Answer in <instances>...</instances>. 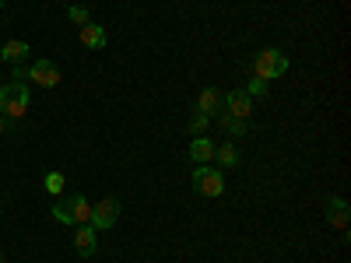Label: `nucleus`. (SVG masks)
Segmentation results:
<instances>
[{
    "mask_svg": "<svg viewBox=\"0 0 351 263\" xmlns=\"http://www.w3.org/2000/svg\"><path fill=\"white\" fill-rule=\"evenodd\" d=\"M116 221H120V200H116V197H106V200L92 203V221H88V225H92L95 231H106Z\"/></svg>",
    "mask_w": 351,
    "mask_h": 263,
    "instance_id": "obj_5",
    "label": "nucleus"
},
{
    "mask_svg": "<svg viewBox=\"0 0 351 263\" xmlns=\"http://www.w3.org/2000/svg\"><path fill=\"white\" fill-rule=\"evenodd\" d=\"M288 71V56L281 53V49H274V46H263L260 53H256V60H253V77H260V81H274V77H281Z\"/></svg>",
    "mask_w": 351,
    "mask_h": 263,
    "instance_id": "obj_3",
    "label": "nucleus"
},
{
    "mask_svg": "<svg viewBox=\"0 0 351 263\" xmlns=\"http://www.w3.org/2000/svg\"><path fill=\"white\" fill-rule=\"evenodd\" d=\"M77 231H74V249H77V256H92L95 249H99V231L92 228V225H74Z\"/></svg>",
    "mask_w": 351,
    "mask_h": 263,
    "instance_id": "obj_8",
    "label": "nucleus"
},
{
    "mask_svg": "<svg viewBox=\"0 0 351 263\" xmlns=\"http://www.w3.org/2000/svg\"><path fill=\"white\" fill-rule=\"evenodd\" d=\"M0 263H4V256H0Z\"/></svg>",
    "mask_w": 351,
    "mask_h": 263,
    "instance_id": "obj_22",
    "label": "nucleus"
},
{
    "mask_svg": "<svg viewBox=\"0 0 351 263\" xmlns=\"http://www.w3.org/2000/svg\"><path fill=\"white\" fill-rule=\"evenodd\" d=\"M106 25H99V21H88V25H81V42L88 46V49H106Z\"/></svg>",
    "mask_w": 351,
    "mask_h": 263,
    "instance_id": "obj_12",
    "label": "nucleus"
},
{
    "mask_svg": "<svg viewBox=\"0 0 351 263\" xmlns=\"http://www.w3.org/2000/svg\"><path fill=\"white\" fill-rule=\"evenodd\" d=\"M190 158L193 162H200V165H208V162H215V140L211 137H193L190 140Z\"/></svg>",
    "mask_w": 351,
    "mask_h": 263,
    "instance_id": "obj_13",
    "label": "nucleus"
},
{
    "mask_svg": "<svg viewBox=\"0 0 351 263\" xmlns=\"http://www.w3.org/2000/svg\"><path fill=\"white\" fill-rule=\"evenodd\" d=\"M348 218H351L348 200H344V197H330V200H327V221L344 231V228H348Z\"/></svg>",
    "mask_w": 351,
    "mask_h": 263,
    "instance_id": "obj_11",
    "label": "nucleus"
},
{
    "mask_svg": "<svg viewBox=\"0 0 351 263\" xmlns=\"http://www.w3.org/2000/svg\"><path fill=\"white\" fill-rule=\"evenodd\" d=\"M28 112V81H8L0 84V116L4 120H21Z\"/></svg>",
    "mask_w": 351,
    "mask_h": 263,
    "instance_id": "obj_1",
    "label": "nucleus"
},
{
    "mask_svg": "<svg viewBox=\"0 0 351 263\" xmlns=\"http://www.w3.org/2000/svg\"><path fill=\"white\" fill-rule=\"evenodd\" d=\"M67 18L81 28V25H88V8H84V4H71V8H67Z\"/></svg>",
    "mask_w": 351,
    "mask_h": 263,
    "instance_id": "obj_18",
    "label": "nucleus"
},
{
    "mask_svg": "<svg viewBox=\"0 0 351 263\" xmlns=\"http://www.w3.org/2000/svg\"><path fill=\"white\" fill-rule=\"evenodd\" d=\"M221 109L228 116H236V120H250V112H253V99L246 95V88H236V92H228Z\"/></svg>",
    "mask_w": 351,
    "mask_h": 263,
    "instance_id": "obj_6",
    "label": "nucleus"
},
{
    "mask_svg": "<svg viewBox=\"0 0 351 263\" xmlns=\"http://www.w3.org/2000/svg\"><path fill=\"white\" fill-rule=\"evenodd\" d=\"M208 123H211V116H204V112H197L193 109V116H190V134H204V130H208Z\"/></svg>",
    "mask_w": 351,
    "mask_h": 263,
    "instance_id": "obj_17",
    "label": "nucleus"
},
{
    "mask_svg": "<svg viewBox=\"0 0 351 263\" xmlns=\"http://www.w3.org/2000/svg\"><path fill=\"white\" fill-rule=\"evenodd\" d=\"M8 127H11V120H4V116H0V137L8 134Z\"/></svg>",
    "mask_w": 351,
    "mask_h": 263,
    "instance_id": "obj_20",
    "label": "nucleus"
},
{
    "mask_svg": "<svg viewBox=\"0 0 351 263\" xmlns=\"http://www.w3.org/2000/svg\"><path fill=\"white\" fill-rule=\"evenodd\" d=\"M193 186L204 193V197H221L225 193V179L215 165H197L193 168Z\"/></svg>",
    "mask_w": 351,
    "mask_h": 263,
    "instance_id": "obj_4",
    "label": "nucleus"
},
{
    "mask_svg": "<svg viewBox=\"0 0 351 263\" xmlns=\"http://www.w3.org/2000/svg\"><path fill=\"white\" fill-rule=\"evenodd\" d=\"M53 218L64 221V225H88L92 221V200H88L84 193H71L53 208Z\"/></svg>",
    "mask_w": 351,
    "mask_h": 263,
    "instance_id": "obj_2",
    "label": "nucleus"
},
{
    "mask_svg": "<svg viewBox=\"0 0 351 263\" xmlns=\"http://www.w3.org/2000/svg\"><path fill=\"white\" fill-rule=\"evenodd\" d=\"M246 95H250V99H260V95H267V81H260V77H250V88H246Z\"/></svg>",
    "mask_w": 351,
    "mask_h": 263,
    "instance_id": "obj_19",
    "label": "nucleus"
},
{
    "mask_svg": "<svg viewBox=\"0 0 351 263\" xmlns=\"http://www.w3.org/2000/svg\"><path fill=\"white\" fill-rule=\"evenodd\" d=\"M0 8H4V0H0Z\"/></svg>",
    "mask_w": 351,
    "mask_h": 263,
    "instance_id": "obj_21",
    "label": "nucleus"
},
{
    "mask_svg": "<svg viewBox=\"0 0 351 263\" xmlns=\"http://www.w3.org/2000/svg\"><path fill=\"white\" fill-rule=\"evenodd\" d=\"M215 120H218V123H221V127H225V130H228L232 137H243V134L250 130V120H236V116H228L225 109H221V112L215 116Z\"/></svg>",
    "mask_w": 351,
    "mask_h": 263,
    "instance_id": "obj_14",
    "label": "nucleus"
},
{
    "mask_svg": "<svg viewBox=\"0 0 351 263\" xmlns=\"http://www.w3.org/2000/svg\"><path fill=\"white\" fill-rule=\"evenodd\" d=\"M221 102H225V95L218 92V88H211V84H208V88H204V92L197 95V105H193V109H197V112H204V116H211V120H215V116L221 112Z\"/></svg>",
    "mask_w": 351,
    "mask_h": 263,
    "instance_id": "obj_9",
    "label": "nucleus"
},
{
    "mask_svg": "<svg viewBox=\"0 0 351 263\" xmlns=\"http://www.w3.org/2000/svg\"><path fill=\"white\" fill-rule=\"evenodd\" d=\"M43 186H46L49 193H56V197H60V193H64V186H67V179H64V172H46V179H43Z\"/></svg>",
    "mask_w": 351,
    "mask_h": 263,
    "instance_id": "obj_16",
    "label": "nucleus"
},
{
    "mask_svg": "<svg viewBox=\"0 0 351 263\" xmlns=\"http://www.w3.org/2000/svg\"><path fill=\"white\" fill-rule=\"evenodd\" d=\"M215 158L221 168H236L239 165V148L236 144H221V148H215Z\"/></svg>",
    "mask_w": 351,
    "mask_h": 263,
    "instance_id": "obj_15",
    "label": "nucleus"
},
{
    "mask_svg": "<svg viewBox=\"0 0 351 263\" xmlns=\"http://www.w3.org/2000/svg\"><path fill=\"white\" fill-rule=\"evenodd\" d=\"M28 53H32V46H28L25 39H11V42L0 46V60L14 67V64H25L28 60Z\"/></svg>",
    "mask_w": 351,
    "mask_h": 263,
    "instance_id": "obj_10",
    "label": "nucleus"
},
{
    "mask_svg": "<svg viewBox=\"0 0 351 263\" xmlns=\"http://www.w3.org/2000/svg\"><path fill=\"white\" fill-rule=\"evenodd\" d=\"M28 81H36L39 88H56L60 84V67H56L53 60H36L32 67H28Z\"/></svg>",
    "mask_w": 351,
    "mask_h": 263,
    "instance_id": "obj_7",
    "label": "nucleus"
}]
</instances>
